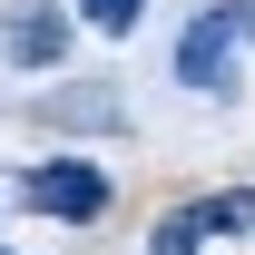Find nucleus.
Returning <instances> with one entry per match:
<instances>
[{
  "instance_id": "f257e3e1",
  "label": "nucleus",
  "mask_w": 255,
  "mask_h": 255,
  "mask_svg": "<svg viewBox=\"0 0 255 255\" xmlns=\"http://www.w3.org/2000/svg\"><path fill=\"white\" fill-rule=\"evenodd\" d=\"M30 206L59 216V226H89L98 206H108V177H98L89 157H49V167H30Z\"/></svg>"
},
{
  "instance_id": "f03ea898",
  "label": "nucleus",
  "mask_w": 255,
  "mask_h": 255,
  "mask_svg": "<svg viewBox=\"0 0 255 255\" xmlns=\"http://www.w3.org/2000/svg\"><path fill=\"white\" fill-rule=\"evenodd\" d=\"M0 49H10V69H49L69 49V20L49 0H0Z\"/></svg>"
},
{
  "instance_id": "7ed1b4c3",
  "label": "nucleus",
  "mask_w": 255,
  "mask_h": 255,
  "mask_svg": "<svg viewBox=\"0 0 255 255\" xmlns=\"http://www.w3.org/2000/svg\"><path fill=\"white\" fill-rule=\"evenodd\" d=\"M177 79H187V89H226V79H236V10H206V20L177 39Z\"/></svg>"
},
{
  "instance_id": "20e7f679",
  "label": "nucleus",
  "mask_w": 255,
  "mask_h": 255,
  "mask_svg": "<svg viewBox=\"0 0 255 255\" xmlns=\"http://www.w3.org/2000/svg\"><path fill=\"white\" fill-rule=\"evenodd\" d=\"M79 10H89L98 30H118V39H128V30H137V10H147V0H79Z\"/></svg>"
}]
</instances>
